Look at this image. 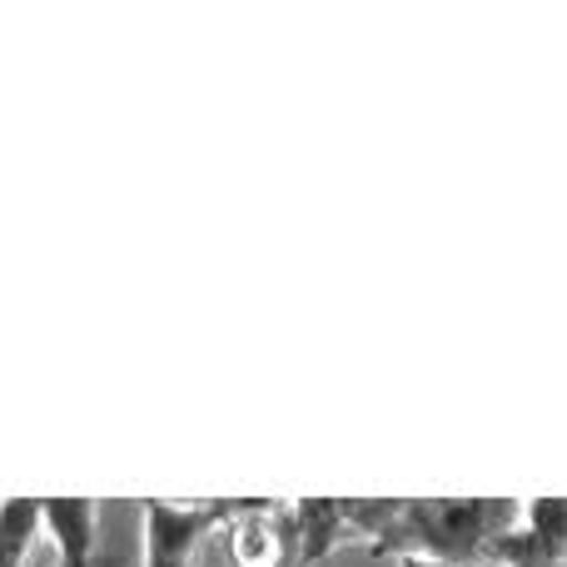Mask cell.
Wrapping results in <instances>:
<instances>
[{
	"label": "cell",
	"mask_w": 567,
	"mask_h": 567,
	"mask_svg": "<svg viewBox=\"0 0 567 567\" xmlns=\"http://www.w3.org/2000/svg\"><path fill=\"white\" fill-rule=\"evenodd\" d=\"M513 518H518V498H399L373 553L478 567L488 563V548Z\"/></svg>",
	"instance_id": "6da1fadb"
},
{
	"label": "cell",
	"mask_w": 567,
	"mask_h": 567,
	"mask_svg": "<svg viewBox=\"0 0 567 567\" xmlns=\"http://www.w3.org/2000/svg\"><path fill=\"white\" fill-rule=\"evenodd\" d=\"M245 498H205V503H169L145 498V567H189L209 533L229 528Z\"/></svg>",
	"instance_id": "7a4b0ae2"
},
{
	"label": "cell",
	"mask_w": 567,
	"mask_h": 567,
	"mask_svg": "<svg viewBox=\"0 0 567 567\" xmlns=\"http://www.w3.org/2000/svg\"><path fill=\"white\" fill-rule=\"evenodd\" d=\"M493 567H558L567 563V498H518V518L488 548Z\"/></svg>",
	"instance_id": "3957f363"
},
{
	"label": "cell",
	"mask_w": 567,
	"mask_h": 567,
	"mask_svg": "<svg viewBox=\"0 0 567 567\" xmlns=\"http://www.w3.org/2000/svg\"><path fill=\"white\" fill-rule=\"evenodd\" d=\"M95 498H40V528L55 543V567H95Z\"/></svg>",
	"instance_id": "277c9868"
},
{
	"label": "cell",
	"mask_w": 567,
	"mask_h": 567,
	"mask_svg": "<svg viewBox=\"0 0 567 567\" xmlns=\"http://www.w3.org/2000/svg\"><path fill=\"white\" fill-rule=\"evenodd\" d=\"M293 523H299V567L323 563L343 543H359L349 523V498H299Z\"/></svg>",
	"instance_id": "5b68a950"
},
{
	"label": "cell",
	"mask_w": 567,
	"mask_h": 567,
	"mask_svg": "<svg viewBox=\"0 0 567 567\" xmlns=\"http://www.w3.org/2000/svg\"><path fill=\"white\" fill-rule=\"evenodd\" d=\"M40 533V498H0V567H25Z\"/></svg>",
	"instance_id": "8992f818"
},
{
	"label": "cell",
	"mask_w": 567,
	"mask_h": 567,
	"mask_svg": "<svg viewBox=\"0 0 567 567\" xmlns=\"http://www.w3.org/2000/svg\"><path fill=\"white\" fill-rule=\"evenodd\" d=\"M399 567H449V563H429V558H399Z\"/></svg>",
	"instance_id": "52a82bcc"
},
{
	"label": "cell",
	"mask_w": 567,
	"mask_h": 567,
	"mask_svg": "<svg viewBox=\"0 0 567 567\" xmlns=\"http://www.w3.org/2000/svg\"><path fill=\"white\" fill-rule=\"evenodd\" d=\"M558 567H567V563H558Z\"/></svg>",
	"instance_id": "ba28073f"
}]
</instances>
